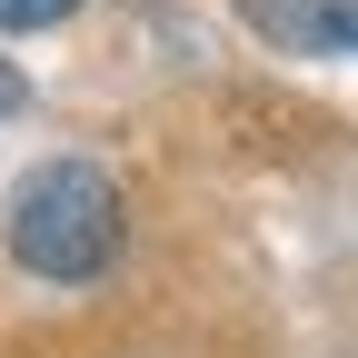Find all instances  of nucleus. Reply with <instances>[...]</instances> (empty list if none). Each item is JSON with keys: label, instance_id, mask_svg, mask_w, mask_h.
I'll use <instances>...</instances> for the list:
<instances>
[{"label": "nucleus", "instance_id": "f257e3e1", "mask_svg": "<svg viewBox=\"0 0 358 358\" xmlns=\"http://www.w3.org/2000/svg\"><path fill=\"white\" fill-rule=\"evenodd\" d=\"M0 229H10V259L40 268V279H100L120 259V189L90 159H40L10 189Z\"/></svg>", "mask_w": 358, "mask_h": 358}, {"label": "nucleus", "instance_id": "f03ea898", "mask_svg": "<svg viewBox=\"0 0 358 358\" xmlns=\"http://www.w3.org/2000/svg\"><path fill=\"white\" fill-rule=\"evenodd\" d=\"M239 20L279 50H358V0H239Z\"/></svg>", "mask_w": 358, "mask_h": 358}, {"label": "nucleus", "instance_id": "7ed1b4c3", "mask_svg": "<svg viewBox=\"0 0 358 358\" xmlns=\"http://www.w3.org/2000/svg\"><path fill=\"white\" fill-rule=\"evenodd\" d=\"M70 10H80V0H0V30H50Z\"/></svg>", "mask_w": 358, "mask_h": 358}, {"label": "nucleus", "instance_id": "20e7f679", "mask_svg": "<svg viewBox=\"0 0 358 358\" xmlns=\"http://www.w3.org/2000/svg\"><path fill=\"white\" fill-rule=\"evenodd\" d=\"M20 100H30V90H20V70H10V60H0V120H10Z\"/></svg>", "mask_w": 358, "mask_h": 358}]
</instances>
